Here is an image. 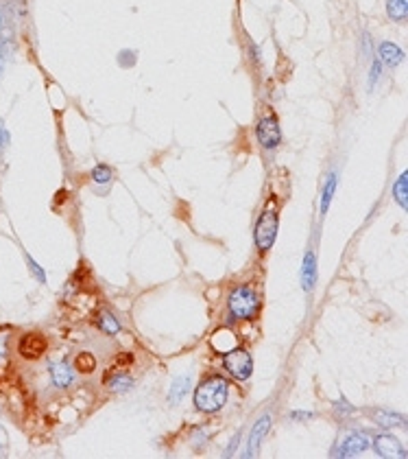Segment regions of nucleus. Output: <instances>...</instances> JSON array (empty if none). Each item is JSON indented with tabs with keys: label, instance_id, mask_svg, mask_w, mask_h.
I'll list each match as a JSON object with an SVG mask.
<instances>
[{
	"label": "nucleus",
	"instance_id": "obj_16",
	"mask_svg": "<svg viewBox=\"0 0 408 459\" xmlns=\"http://www.w3.org/2000/svg\"><path fill=\"white\" fill-rule=\"evenodd\" d=\"M387 13L395 22L406 20V16H408V0H389V3H387Z\"/></svg>",
	"mask_w": 408,
	"mask_h": 459
},
{
	"label": "nucleus",
	"instance_id": "obj_15",
	"mask_svg": "<svg viewBox=\"0 0 408 459\" xmlns=\"http://www.w3.org/2000/svg\"><path fill=\"white\" fill-rule=\"evenodd\" d=\"M188 389H190V374H184V376L175 378V383L171 387V400L173 403L181 400V398L188 394Z\"/></svg>",
	"mask_w": 408,
	"mask_h": 459
},
{
	"label": "nucleus",
	"instance_id": "obj_9",
	"mask_svg": "<svg viewBox=\"0 0 408 459\" xmlns=\"http://www.w3.org/2000/svg\"><path fill=\"white\" fill-rule=\"evenodd\" d=\"M268 429H271V416L266 413V416H262V418L256 422V427L252 429V435H249V444H247L245 457H256V455H258V451H260V446H262V442H264V435L268 433Z\"/></svg>",
	"mask_w": 408,
	"mask_h": 459
},
{
	"label": "nucleus",
	"instance_id": "obj_11",
	"mask_svg": "<svg viewBox=\"0 0 408 459\" xmlns=\"http://www.w3.org/2000/svg\"><path fill=\"white\" fill-rule=\"evenodd\" d=\"M316 282V256L314 251H308L304 256V263H302V287L304 291H312Z\"/></svg>",
	"mask_w": 408,
	"mask_h": 459
},
{
	"label": "nucleus",
	"instance_id": "obj_26",
	"mask_svg": "<svg viewBox=\"0 0 408 459\" xmlns=\"http://www.w3.org/2000/svg\"><path fill=\"white\" fill-rule=\"evenodd\" d=\"M7 138H9V133L5 131V127H3V125H0V147H3V145L7 143Z\"/></svg>",
	"mask_w": 408,
	"mask_h": 459
},
{
	"label": "nucleus",
	"instance_id": "obj_20",
	"mask_svg": "<svg viewBox=\"0 0 408 459\" xmlns=\"http://www.w3.org/2000/svg\"><path fill=\"white\" fill-rule=\"evenodd\" d=\"M111 177H114V171H111L107 165H97L92 171V179L97 184H107V181H111Z\"/></svg>",
	"mask_w": 408,
	"mask_h": 459
},
{
	"label": "nucleus",
	"instance_id": "obj_3",
	"mask_svg": "<svg viewBox=\"0 0 408 459\" xmlns=\"http://www.w3.org/2000/svg\"><path fill=\"white\" fill-rule=\"evenodd\" d=\"M228 306H230V313L236 317V319H252L256 317L258 313V306H260V300L254 289L249 287H238L230 293V300H228Z\"/></svg>",
	"mask_w": 408,
	"mask_h": 459
},
{
	"label": "nucleus",
	"instance_id": "obj_4",
	"mask_svg": "<svg viewBox=\"0 0 408 459\" xmlns=\"http://www.w3.org/2000/svg\"><path fill=\"white\" fill-rule=\"evenodd\" d=\"M223 367L234 378L247 381L249 376H252V372H254V359H252V354H249L247 350H242V348H232V350L225 352V357H223Z\"/></svg>",
	"mask_w": 408,
	"mask_h": 459
},
{
	"label": "nucleus",
	"instance_id": "obj_21",
	"mask_svg": "<svg viewBox=\"0 0 408 459\" xmlns=\"http://www.w3.org/2000/svg\"><path fill=\"white\" fill-rule=\"evenodd\" d=\"M131 385H133V381H131L129 376H125V374H123V376H116L114 381H111V385H109V387L114 389V392H127V389H129Z\"/></svg>",
	"mask_w": 408,
	"mask_h": 459
},
{
	"label": "nucleus",
	"instance_id": "obj_6",
	"mask_svg": "<svg viewBox=\"0 0 408 459\" xmlns=\"http://www.w3.org/2000/svg\"><path fill=\"white\" fill-rule=\"evenodd\" d=\"M256 136H258V141H260V145L264 149H276L282 143V131H280V125H278L276 117H264L258 123Z\"/></svg>",
	"mask_w": 408,
	"mask_h": 459
},
{
	"label": "nucleus",
	"instance_id": "obj_27",
	"mask_svg": "<svg viewBox=\"0 0 408 459\" xmlns=\"http://www.w3.org/2000/svg\"><path fill=\"white\" fill-rule=\"evenodd\" d=\"M3 68H5V55L0 51V75H3Z\"/></svg>",
	"mask_w": 408,
	"mask_h": 459
},
{
	"label": "nucleus",
	"instance_id": "obj_2",
	"mask_svg": "<svg viewBox=\"0 0 408 459\" xmlns=\"http://www.w3.org/2000/svg\"><path fill=\"white\" fill-rule=\"evenodd\" d=\"M278 225H280V213H278V203L268 201L266 208L262 210L258 223H256V245L258 249L266 251L273 247L276 237H278Z\"/></svg>",
	"mask_w": 408,
	"mask_h": 459
},
{
	"label": "nucleus",
	"instance_id": "obj_8",
	"mask_svg": "<svg viewBox=\"0 0 408 459\" xmlns=\"http://www.w3.org/2000/svg\"><path fill=\"white\" fill-rule=\"evenodd\" d=\"M373 448L380 457H400L404 459L406 457V451L402 446V442L397 438H393V435H376V440H373Z\"/></svg>",
	"mask_w": 408,
	"mask_h": 459
},
{
	"label": "nucleus",
	"instance_id": "obj_18",
	"mask_svg": "<svg viewBox=\"0 0 408 459\" xmlns=\"http://www.w3.org/2000/svg\"><path fill=\"white\" fill-rule=\"evenodd\" d=\"M336 193V173H330L328 179H326V186H323V193H321V213H328L330 203H332V197Z\"/></svg>",
	"mask_w": 408,
	"mask_h": 459
},
{
	"label": "nucleus",
	"instance_id": "obj_17",
	"mask_svg": "<svg viewBox=\"0 0 408 459\" xmlns=\"http://www.w3.org/2000/svg\"><path fill=\"white\" fill-rule=\"evenodd\" d=\"M75 367H77V372H81V374H92V372L97 370V359H94V354H89V352L77 354Z\"/></svg>",
	"mask_w": 408,
	"mask_h": 459
},
{
	"label": "nucleus",
	"instance_id": "obj_28",
	"mask_svg": "<svg viewBox=\"0 0 408 459\" xmlns=\"http://www.w3.org/2000/svg\"><path fill=\"white\" fill-rule=\"evenodd\" d=\"M0 29H3V16H0Z\"/></svg>",
	"mask_w": 408,
	"mask_h": 459
},
{
	"label": "nucleus",
	"instance_id": "obj_5",
	"mask_svg": "<svg viewBox=\"0 0 408 459\" xmlns=\"http://www.w3.org/2000/svg\"><path fill=\"white\" fill-rule=\"evenodd\" d=\"M47 350H49V341H47V337H44L42 333H27V335H22L20 341H18L20 357H25L29 361L39 359Z\"/></svg>",
	"mask_w": 408,
	"mask_h": 459
},
{
	"label": "nucleus",
	"instance_id": "obj_24",
	"mask_svg": "<svg viewBox=\"0 0 408 459\" xmlns=\"http://www.w3.org/2000/svg\"><path fill=\"white\" fill-rule=\"evenodd\" d=\"M378 79H380V61H373L371 73H369V88H373Z\"/></svg>",
	"mask_w": 408,
	"mask_h": 459
},
{
	"label": "nucleus",
	"instance_id": "obj_1",
	"mask_svg": "<svg viewBox=\"0 0 408 459\" xmlns=\"http://www.w3.org/2000/svg\"><path fill=\"white\" fill-rule=\"evenodd\" d=\"M230 385L221 376H212L203 381L194 392V407L203 413H216L225 403H228Z\"/></svg>",
	"mask_w": 408,
	"mask_h": 459
},
{
	"label": "nucleus",
	"instance_id": "obj_23",
	"mask_svg": "<svg viewBox=\"0 0 408 459\" xmlns=\"http://www.w3.org/2000/svg\"><path fill=\"white\" fill-rule=\"evenodd\" d=\"M133 361V357L129 352H120L116 359H114V367H129V363Z\"/></svg>",
	"mask_w": 408,
	"mask_h": 459
},
{
	"label": "nucleus",
	"instance_id": "obj_7",
	"mask_svg": "<svg viewBox=\"0 0 408 459\" xmlns=\"http://www.w3.org/2000/svg\"><path fill=\"white\" fill-rule=\"evenodd\" d=\"M369 448V438L360 431L347 433L343 442L336 446V457H356L360 453H365Z\"/></svg>",
	"mask_w": 408,
	"mask_h": 459
},
{
	"label": "nucleus",
	"instance_id": "obj_22",
	"mask_svg": "<svg viewBox=\"0 0 408 459\" xmlns=\"http://www.w3.org/2000/svg\"><path fill=\"white\" fill-rule=\"evenodd\" d=\"M27 263H29V269H31V273L35 275V280H37V282H42V285L47 282V273H44V269H39V267H37V263H35L31 256H27Z\"/></svg>",
	"mask_w": 408,
	"mask_h": 459
},
{
	"label": "nucleus",
	"instance_id": "obj_10",
	"mask_svg": "<svg viewBox=\"0 0 408 459\" xmlns=\"http://www.w3.org/2000/svg\"><path fill=\"white\" fill-rule=\"evenodd\" d=\"M378 53H380V61H382L384 66H389V68L400 66L402 59H404L402 49H400L397 44H393V42H382L380 49H378Z\"/></svg>",
	"mask_w": 408,
	"mask_h": 459
},
{
	"label": "nucleus",
	"instance_id": "obj_14",
	"mask_svg": "<svg viewBox=\"0 0 408 459\" xmlns=\"http://www.w3.org/2000/svg\"><path fill=\"white\" fill-rule=\"evenodd\" d=\"M373 418L380 427H387V429H393V427H406V420L400 413H389V411H376Z\"/></svg>",
	"mask_w": 408,
	"mask_h": 459
},
{
	"label": "nucleus",
	"instance_id": "obj_13",
	"mask_svg": "<svg viewBox=\"0 0 408 459\" xmlns=\"http://www.w3.org/2000/svg\"><path fill=\"white\" fill-rule=\"evenodd\" d=\"M97 326H99V330L101 333H105V335H118L120 333V321L111 315V313H107V311H103V313H99V317H97Z\"/></svg>",
	"mask_w": 408,
	"mask_h": 459
},
{
	"label": "nucleus",
	"instance_id": "obj_25",
	"mask_svg": "<svg viewBox=\"0 0 408 459\" xmlns=\"http://www.w3.org/2000/svg\"><path fill=\"white\" fill-rule=\"evenodd\" d=\"M292 418H295V420H299V418H304V420H306V418H312V413H308V411H306V413H302V411H295V413H292Z\"/></svg>",
	"mask_w": 408,
	"mask_h": 459
},
{
	"label": "nucleus",
	"instance_id": "obj_19",
	"mask_svg": "<svg viewBox=\"0 0 408 459\" xmlns=\"http://www.w3.org/2000/svg\"><path fill=\"white\" fill-rule=\"evenodd\" d=\"M406 179H408V173H402L395 181V189H393V197L397 201V205L402 210L408 208V197H406Z\"/></svg>",
	"mask_w": 408,
	"mask_h": 459
},
{
	"label": "nucleus",
	"instance_id": "obj_12",
	"mask_svg": "<svg viewBox=\"0 0 408 459\" xmlns=\"http://www.w3.org/2000/svg\"><path fill=\"white\" fill-rule=\"evenodd\" d=\"M73 378H75V372L68 363H57V365L51 367V381H53L55 387L63 389V387H68L73 383Z\"/></svg>",
	"mask_w": 408,
	"mask_h": 459
}]
</instances>
